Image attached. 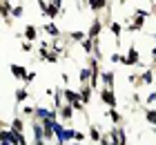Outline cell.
<instances>
[{
  "label": "cell",
  "mask_w": 156,
  "mask_h": 145,
  "mask_svg": "<svg viewBox=\"0 0 156 145\" xmlns=\"http://www.w3.org/2000/svg\"><path fill=\"white\" fill-rule=\"evenodd\" d=\"M27 74H29V69H27L25 65H16V63L11 65V76L16 78V81H25Z\"/></svg>",
  "instance_id": "ba28073f"
},
{
  "label": "cell",
  "mask_w": 156,
  "mask_h": 145,
  "mask_svg": "<svg viewBox=\"0 0 156 145\" xmlns=\"http://www.w3.org/2000/svg\"><path fill=\"white\" fill-rule=\"evenodd\" d=\"M154 134H156V127H154Z\"/></svg>",
  "instance_id": "d590c367"
},
{
  "label": "cell",
  "mask_w": 156,
  "mask_h": 145,
  "mask_svg": "<svg viewBox=\"0 0 156 145\" xmlns=\"http://www.w3.org/2000/svg\"><path fill=\"white\" fill-rule=\"evenodd\" d=\"M132 103H136V105H138V103H143V98H140V94H136V92L132 94Z\"/></svg>",
  "instance_id": "4dcf8cb0"
},
{
  "label": "cell",
  "mask_w": 156,
  "mask_h": 145,
  "mask_svg": "<svg viewBox=\"0 0 156 145\" xmlns=\"http://www.w3.org/2000/svg\"><path fill=\"white\" fill-rule=\"evenodd\" d=\"M65 103H69V105L80 103V92L72 89V87H65Z\"/></svg>",
  "instance_id": "7c38bea8"
},
{
  "label": "cell",
  "mask_w": 156,
  "mask_h": 145,
  "mask_svg": "<svg viewBox=\"0 0 156 145\" xmlns=\"http://www.w3.org/2000/svg\"><path fill=\"white\" fill-rule=\"evenodd\" d=\"M13 98H16V105L25 103V100L29 98V89H27V87H18V89H16V94H13Z\"/></svg>",
  "instance_id": "ffe728a7"
},
{
  "label": "cell",
  "mask_w": 156,
  "mask_h": 145,
  "mask_svg": "<svg viewBox=\"0 0 156 145\" xmlns=\"http://www.w3.org/2000/svg\"><path fill=\"white\" fill-rule=\"evenodd\" d=\"M91 76H94V71H91L87 65H85V67H80V71H78V81H80V85H89Z\"/></svg>",
  "instance_id": "e0dca14e"
},
{
  "label": "cell",
  "mask_w": 156,
  "mask_h": 145,
  "mask_svg": "<svg viewBox=\"0 0 156 145\" xmlns=\"http://www.w3.org/2000/svg\"><path fill=\"white\" fill-rule=\"evenodd\" d=\"M60 81H62V87H69V74H60Z\"/></svg>",
  "instance_id": "f546056e"
},
{
  "label": "cell",
  "mask_w": 156,
  "mask_h": 145,
  "mask_svg": "<svg viewBox=\"0 0 156 145\" xmlns=\"http://www.w3.org/2000/svg\"><path fill=\"white\" fill-rule=\"evenodd\" d=\"M67 38H69V42H78V45H80L83 40H87V31L74 29V31H69V34H67Z\"/></svg>",
  "instance_id": "ac0fdd59"
},
{
  "label": "cell",
  "mask_w": 156,
  "mask_h": 145,
  "mask_svg": "<svg viewBox=\"0 0 156 145\" xmlns=\"http://www.w3.org/2000/svg\"><path fill=\"white\" fill-rule=\"evenodd\" d=\"M154 40H156V34H154Z\"/></svg>",
  "instance_id": "e575fe53"
},
{
  "label": "cell",
  "mask_w": 156,
  "mask_h": 145,
  "mask_svg": "<svg viewBox=\"0 0 156 145\" xmlns=\"http://www.w3.org/2000/svg\"><path fill=\"white\" fill-rule=\"evenodd\" d=\"M96 47H98V42H96L94 38H87V40H83V42H80V49H83V52L87 54V56H94Z\"/></svg>",
  "instance_id": "9a60e30c"
},
{
  "label": "cell",
  "mask_w": 156,
  "mask_h": 145,
  "mask_svg": "<svg viewBox=\"0 0 156 145\" xmlns=\"http://www.w3.org/2000/svg\"><path fill=\"white\" fill-rule=\"evenodd\" d=\"M118 141H116V136H114V132L112 129H107V132L103 134V139H101V143L98 145H116Z\"/></svg>",
  "instance_id": "7402d4cb"
},
{
  "label": "cell",
  "mask_w": 156,
  "mask_h": 145,
  "mask_svg": "<svg viewBox=\"0 0 156 145\" xmlns=\"http://www.w3.org/2000/svg\"><path fill=\"white\" fill-rule=\"evenodd\" d=\"M78 92H80V100L85 105H89L91 103V94H94V87H91V85H80Z\"/></svg>",
  "instance_id": "2e32d148"
},
{
  "label": "cell",
  "mask_w": 156,
  "mask_h": 145,
  "mask_svg": "<svg viewBox=\"0 0 156 145\" xmlns=\"http://www.w3.org/2000/svg\"><path fill=\"white\" fill-rule=\"evenodd\" d=\"M80 7H87L94 13H103L109 7V0H80Z\"/></svg>",
  "instance_id": "7a4b0ae2"
},
{
  "label": "cell",
  "mask_w": 156,
  "mask_h": 145,
  "mask_svg": "<svg viewBox=\"0 0 156 145\" xmlns=\"http://www.w3.org/2000/svg\"><path fill=\"white\" fill-rule=\"evenodd\" d=\"M140 81H143V87L145 85H156V69H145V71H140Z\"/></svg>",
  "instance_id": "8fae6325"
},
{
  "label": "cell",
  "mask_w": 156,
  "mask_h": 145,
  "mask_svg": "<svg viewBox=\"0 0 156 145\" xmlns=\"http://www.w3.org/2000/svg\"><path fill=\"white\" fill-rule=\"evenodd\" d=\"M69 145H83V143H78V141H72V143H69Z\"/></svg>",
  "instance_id": "d6a6232c"
},
{
  "label": "cell",
  "mask_w": 156,
  "mask_h": 145,
  "mask_svg": "<svg viewBox=\"0 0 156 145\" xmlns=\"http://www.w3.org/2000/svg\"><path fill=\"white\" fill-rule=\"evenodd\" d=\"M20 49H23V52H34V42L31 40H23L20 42Z\"/></svg>",
  "instance_id": "4316f807"
},
{
  "label": "cell",
  "mask_w": 156,
  "mask_h": 145,
  "mask_svg": "<svg viewBox=\"0 0 156 145\" xmlns=\"http://www.w3.org/2000/svg\"><path fill=\"white\" fill-rule=\"evenodd\" d=\"M145 107H156V92H150V96L145 98Z\"/></svg>",
  "instance_id": "484cf974"
},
{
  "label": "cell",
  "mask_w": 156,
  "mask_h": 145,
  "mask_svg": "<svg viewBox=\"0 0 156 145\" xmlns=\"http://www.w3.org/2000/svg\"><path fill=\"white\" fill-rule=\"evenodd\" d=\"M105 27H107V25H105L103 23V18H94V20H91V25H89V29H87V38H94V40H98V38H101V34H103V29Z\"/></svg>",
  "instance_id": "3957f363"
},
{
  "label": "cell",
  "mask_w": 156,
  "mask_h": 145,
  "mask_svg": "<svg viewBox=\"0 0 156 145\" xmlns=\"http://www.w3.org/2000/svg\"><path fill=\"white\" fill-rule=\"evenodd\" d=\"M103 129L98 127V125H89V132H87V136H89V143H101V139H103Z\"/></svg>",
  "instance_id": "5bb4252c"
},
{
  "label": "cell",
  "mask_w": 156,
  "mask_h": 145,
  "mask_svg": "<svg viewBox=\"0 0 156 145\" xmlns=\"http://www.w3.org/2000/svg\"><path fill=\"white\" fill-rule=\"evenodd\" d=\"M85 139H87V134H85V132H80V129H76V136H74V141H78V143H83Z\"/></svg>",
  "instance_id": "f1b7e54d"
},
{
  "label": "cell",
  "mask_w": 156,
  "mask_h": 145,
  "mask_svg": "<svg viewBox=\"0 0 156 145\" xmlns=\"http://www.w3.org/2000/svg\"><path fill=\"white\" fill-rule=\"evenodd\" d=\"M25 16V7L23 5H13V13H11V18L13 20H18V18H23Z\"/></svg>",
  "instance_id": "cb8c5ba5"
},
{
  "label": "cell",
  "mask_w": 156,
  "mask_h": 145,
  "mask_svg": "<svg viewBox=\"0 0 156 145\" xmlns=\"http://www.w3.org/2000/svg\"><path fill=\"white\" fill-rule=\"evenodd\" d=\"M98 96H101L103 105L107 107V110H116V105H118V98H116V92L112 89V87H101Z\"/></svg>",
  "instance_id": "6da1fadb"
},
{
  "label": "cell",
  "mask_w": 156,
  "mask_h": 145,
  "mask_svg": "<svg viewBox=\"0 0 156 145\" xmlns=\"http://www.w3.org/2000/svg\"><path fill=\"white\" fill-rule=\"evenodd\" d=\"M74 112H76L74 107L69 105V103H65V105H62L60 110H58V114H60V121H62V123H69V121L74 118Z\"/></svg>",
  "instance_id": "30bf717a"
},
{
  "label": "cell",
  "mask_w": 156,
  "mask_h": 145,
  "mask_svg": "<svg viewBox=\"0 0 156 145\" xmlns=\"http://www.w3.org/2000/svg\"><path fill=\"white\" fill-rule=\"evenodd\" d=\"M36 76H38V74H36V69H34V71L29 69V74H27V78H25V81H23V83H25V85H31L34 81H36Z\"/></svg>",
  "instance_id": "83f0119b"
},
{
  "label": "cell",
  "mask_w": 156,
  "mask_h": 145,
  "mask_svg": "<svg viewBox=\"0 0 156 145\" xmlns=\"http://www.w3.org/2000/svg\"><path fill=\"white\" fill-rule=\"evenodd\" d=\"M107 29L112 31V36H114L116 47H120V36H123V31H125V23H120V20H112Z\"/></svg>",
  "instance_id": "5b68a950"
},
{
  "label": "cell",
  "mask_w": 156,
  "mask_h": 145,
  "mask_svg": "<svg viewBox=\"0 0 156 145\" xmlns=\"http://www.w3.org/2000/svg\"><path fill=\"white\" fill-rule=\"evenodd\" d=\"M116 74L112 69H103V74H101V83H103V87H112V89H114V78Z\"/></svg>",
  "instance_id": "4fadbf2b"
},
{
  "label": "cell",
  "mask_w": 156,
  "mask_h": 145,
  "mask_svg": "<svg viewBox=\"0 0 156 145\" xmlns=\"http://www.w3.org/2000/svg\"><path fill=\"white\" fill-rule=\"evenodd\" d=\"M11 132L25 134V118L20 114H13V118H11Z\"/></svg>",
  "instance_id": "9c48e42d"
},
{
  "label": "cell",
  "mask_w": 156,
  "mask_h": 145,
  "mask_svg": "<svg viewBox=\"0 0 156 145\" xmlns=\"http://www.w3.org/2000/svg\"><path fill=\"white\" fill-rule=\"evenodd\" d=\"M123 58H125V54H120V52H114L109 56V60L112 63H116V65H123Z\"/></svg>",
  "instance_id": "d4e9b609"
},
{
  "label": "cell",
  "mask_w": 156,
  "mask_h": 145,
  "mask_svg": "<svg viewBox=\"0 0 156 145\" xmlns=\"http://www.w3.org/2000/svg\"><path fill=\"white\" fill-rule=\"evenodd\" d=\"M143 116H145V121L150 123V125L156 127V107H143Z\"/></svg>",
  "instance_id": "44dd1931"
},
{
  "label": "cell",
  "mask_w": 156,
  "mask_h": 145,
  "mask_svg": "<svg viewBox=\"0 0 156 145\" xmlns=\"http://www.w3.org/2000/svg\"><path fill=\"white\" fill-rule=\"evenodd\" d=\"M89 145H98V143H89Z\"/></svg>",
  "instance_id": "836d02e7"
},
{
  "label": "cell",
  "mask_w": 156,
  "mask_h": 145,
  "mask_svg": "<svg viewBox=\"0 0 156 145\" xmlns=\"http://www.w3.org/2000/svg\"><path fill=\"white\" fill-rule=\"evenodd\" d=\"M23 38H25V40L36 42V40H38V27L34 25V23H27L25 29H23Z\"/></svg>",
  "instance_id": "52a82bcc"
},
{
  "label": "cell",
  "mask_w": 156,
  "mask_h": 145,
  "mask_svg": "<svg viewBox=\"0 0 156 145\" xmlns=\"http://www.w3.org/2000/svg\"><path fill=\"white\" fill-rule=\"evenodd\" d=\"M20 116L27 121H34V116H36V107H31V105H25L23 110H20Z\"/></svg>",
  "instance_id": "603a6c76"
},
{
  "label": "cell",
  "mask_w": 156,
  "mask_h": 145,
  "mask_svg": "<svg viewBox=\"0 0 156 145\" xmlns=\"http://www.w3.org/2000/svg\"><path fill=\"white\" fill-rule=\"evenodd\" d=\"M42 31H45L49 38H60V29H58V25L54 23V20H47V23H42Z\"/></svg>",
  "instance_id": "8992f818"
},
{
  "label": "cell",
  "mask_w": 156,
  "mask_h": 145,
  "mask_svg": "<svg viewBox=\"0 0 156 145\" xmlns=\"http://www.w3.org/2000/svg\"><path fill=\"white\" fill-rule=\"evenodd\" d=\"M105 116H107V118L114 123V125H123V123H125L123 114H120L118 110H107V112H105Z\"/></svg>",
  "instance_id": "d6986e66"
},
{
  "label": "cell",
  "mask_w": 156,
  "mask_h": 145,
  "mask_svg": "<svg viewBox=\"0 0 156 145\" xmlns=\"http://www.w3.org/2000/svg\"><path fill=\"white\" fill-rule=\"evenodd\" d=\"M140 63V52H138V47H129L127 49V54L123 58V65H127V67H136V65Z\"/></svg>",
  "instance_id": "277c9868"
},
{
  "label": "cell",
  "mask_w": 156,
  "mask_h": 145,
  "mask_svg": "<svg viewBox=\"0 0 156 145\" xmlns=\"http://www.w3.org/2000/svg\"><path fill=\"white\" fill-rule=\"evenodd\" d=\"M72 107H74L76 112H83V110H85V107H87V105H85L83 100H80V103H76V105H72Z\"/></svg>",
  "instance_id": "1f68e13d"
}]
</instances>
